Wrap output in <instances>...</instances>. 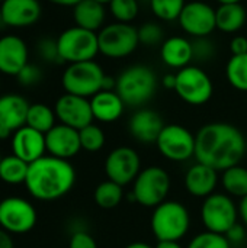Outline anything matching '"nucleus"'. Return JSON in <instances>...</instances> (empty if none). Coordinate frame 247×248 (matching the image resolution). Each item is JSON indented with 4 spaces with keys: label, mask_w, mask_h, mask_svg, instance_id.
<instances>
[{
    "label": "nucleus",
    "mask_w": 247,
    "mask_h": 248,
    "mask_svg": "<svg viewBox=\"0 0 247 248\" xmlns=\"http://www.w3.org/2000/svg\"><path fill=\"white\" fill-rule=\"evenodd\" d=\"M36 54L45 62H63L61 61V57H60V52H58L57 39H52V38H41L36 42Z\"/></svg>",
    "instance_id": "e433bc0d"
},
{
    "label": "nucleus",
    "mask_w": 247,
    "mask_h": 248,
    "mask_svg": "<svg viewBox=\"0 0 247 248\" xmlns=\"http://www.w3.org/2000/svg\"><path fill=\"white\" fill-rule=\"evenodd\" d=\"M154 248H183L179 241H159Z\"/></svg>",
    "instance_id": "49530a36"
},
{
    "label": "nucleus",
    "mask_w": 247,
    "mask_h": 248,
    "mask_svg": "<svg viewBox=\"0 0 247 248\" xmlns=\"http://www.w3.org/2000/svg\"><path fill=\"white\" fill-rule=\"evenodd\" d=\"M90 106L96 121L111 124L121 118L125 103L115 90H100L90 99Z\"/></svg>",
    "instance_id": "5701e85b"
},
{
    "label": "nucleus",
    "mask_w": 247,
    "mask_h": 248,
    "mask_svg": "<svg viewBox=\"0 0 247 248\" xmlns=\"http://www.w3.org/2000/svg\"><path fill=\"white\" fill-rule=\"evenodd\" d=\"M109 10L118 22L130 23L137 17L140 7L137 0H112L109 3Z\"/></svg>",
    "instance_id": "72a5a7b5"
},
{
    "label": "nucleus",
    "mask_w": 247,
    "mask_h": 248,
    "mask_svg": "<svg viewBox=\"0 0 247 248\" xmlns=\"http://www.w3.org/2000/svg\"><path fill=\"white\" fill-rule=\"evenodd\" d=\"M231 244L227 240L226 235L221 234H215V232H201L198 235H195L188 248H230Z\"/></svg>",
    "instance_id": "f704fd0d"
},
{
    "label": "nucleus",
    "mask_w": 247,
    "mask_h": 248,
    "mask_svg": "<svg viewBox=\"0 0 247 248\" xmlns=\"http://www.w3.org/2000/svg\"><path fill=\"white\" fill-rule=\"evenodd\" d=\"M96 1H99V3H102V4H109L112 0H96Z\"/></svg>",
    "instance_id": "3c124183"
},
{
    "label": "nucleus",
    "mask_w": 247,
    "mask_h": 248,
    "mask_svg": "<svg viewBox=\"0 0 247 248\" xmlns=\"http://www.w3.org/2000/svg\"><path fill=\"white\" fill-rule=\"evenodd\" d=\"M230 51L231 55H243L247 54V36H234L230 41Z\"/></svg>",
    "instance_id": "79ce46f5"
},
{
    "label": "nucleus",
    "mask_w": 247,
    "mask_h": 248,
    "mask_svg": "<svg viewBox=\"0 0 247 248\" xmlns=\"http://www.w3.org/2000/svg\"><path fill=\"white\" fill-rule=\"evenodd\" d=\"M247 153L243 132L226 122L204 125L195 135V158L217 171L237 166Z\"/></svg>",
    "instance_id": "f257e3e1"
},
{
    "label": "nucleus",
    "mask_w": 247,
    "mask_h": 248,
    "mask_svg": "<svg viewBox=\"0 0 247 248\" xmlns=\"http://www.w3.org/2000/svg\"><path fill=\"white\" fill-rule=\"evenodd\" d=\"M150 225L157 241H181L191 228V214L183 203L165 201L154 208Z\"/></svg>",
    "instance_id": "7ed1b4c3"
},
{
    "label": "nucleus",
    "mask_w": 247,
    "mask_h": 248,
    "mask_svg": "<svg viewBox=\"0 0 247 248\" xmlns=\"http://www.w3.org/2000/svg\"><path fill=\"white\" fill-rule=\"evenodd\" d=\"M218 183V171L202 163L191 166L185 174V189L195 198H208L214 193Z\"/></svg>",
    "instance_id": "4be33fe9"
},
{
    "label": "nucleus",
    "mask_w": 247,
    "mask_h": 248,
    "mask_svg": "<svg viewBox=\"0 0 247 248\" xmlns=\"http://www.w3.org/2000/svg\"><path fill=\"white\" fill-rule=\"evenodd\" d=\"M215 55V45L208 36L195 38L192 41V57L194 60H198L201 62L213 60Z\"/></svg>",
    "instance_id": "4c0bfd02"
},
{
    "label": "nucleus",
    "mask_w": 247,
    "mask_h": 248,
    "mask_svg": "<svg viewBox=\"0 0 247 248\" xmlns=\"http://www.w3.org/2000/svg\"><path fill=\"white\" fill-rule=\"evenodd\" d=\"M226 76L231 87L247 92V54L231 55L226 67Z\"/></svg>",
    "instance_id": "7c9ffc66"
},
{
    "label": "nucleus",
    "mask_w": 247,
    "mask_h": 248,
    "mask_svg": "<svg viewBox=\"0 0 247 248\" xmlns=\"http://www.w3.org/2000/svg\"><path fill=\"white\" fill-rule=\"evenodd\" d=\"M0 248H15L10 234L3 228H0Z\"/></svg>",
    "instance_id": "37998d69"
},
{
    "label": "nucleus",
    "mask_w": 247,
    "mask_h": 248,
    "mask_svg": "<svg viewBox=\"0 0 247 248\" xmlns=\"http://www.w3.org/2000/svg\"><path fill=\"white\" fill-rule=\"evenodd\" d=\"M157 90V77L147 65H132L116 78L115 92L125 105L137 108L147 103Z\"/></svg>",
    "instance_id": "20e7f679"
},
{
    "label": "nucleus",
    "mask_w": 247,
    "mask_h": 248,
    "mask_svg": "<svg viewBox=\"0 0 247 248\" xmlns=\"http://www.w3.org/2000/svg\"><path fill=\"white\" fill-rule=\"evenodd\" d=\"M239 208L227 193H213L204 199L201 219L207 231L226 235L237 224Z\"/></svg>",
    "instance_id": "6e6552de"
},
{
    "label": "nucleus",
    "mask_w": 247,
    "mask_h": 248,
    "mask_svg": "<svg viewBox=\"0 0 247 248\" xmlns=\"http://www.w3.org/2000/svg\"><path fill=\"white\" fill-rule=\"evenodd\" d=\"M42 9L38 0H4L1 3L3 23L10 28H26L35 25Z\"/></svg>",
    "instance_id": "6ab92c4d"
},
{
    "label": "nucleus",
    "mask_w": 247,
    "mask_h": 248,
    "mask_svg": "<svg viewBox=\"0 0 247 248\" xmlns=\"http://www.w3.org/2000/svg\"><path fill=\"white\" fill-rule=\"evenodd\" d=\"M76 183V170L68 160L44 155L29 164L25 180L29 195L42 202L66 196Z\"/></svg>",
    "instance_id": "f03ea898"
},
{
    "label": "nucleus",
    "mask_w": 247,
    "mask_h": 248,
    "mask_svg": "<svg viewBox=\"0 0 247 248\" xmlns=\"http://www.w3.org/2000/svg\"><path fill=\"white\" fill-rule=\"evenodd\" d=\"M45 134L25 125L12 135V154L28 164L45 155Z\"/></svg>",
    "instance_id": "a211bd4d"
},
{
    "label": "nucleus",
    "mask_w": 247,
    "mask_h": 248,
    "mask_svg": "<svg viewBox=\"0 0 247 248\" xmlns=\"http://www.w3.org/2000/svg\"><path fill=\"white\" fill-rule=\"evenodd\" d=\"M125 248H154V247L148 246L147 243H140V241H137V243H131V244H128Z\"/></svg>",
    "instance_id": "09e8293b"
},
{
    "label": "nucleus",
    "mask_w": 247,
    "mask_h": 248,
    "mask_svg": "<svg viewBox=\"0 0 247 248\" xmlns=\"http://www.w3.org/2000/svg\"><path fill=\"white\" fill-rule=\"evenodd\" d=\"M105 4L96 0H82L73 7V19L76 26L96 32L105 22Z\"/></svg>",
    "instance_id": "393cba45"
},
{
    "label": "nucleus",
    "mask_w": 247,
    "mask_h": 248,
    "mask_svg": "<svg viewBox=\"0 0 247 248\" xmlns=\"http://www.w3.org/2000/svg\"><path fill=\"white\" fill-rule=\"evenodd\" d=\"M163 29L159 23L154 22H146L138 28V39L140 44L146 45V46H153V45H159L163 44Z\"/></svg>",
    "instance_id": "c9c22d12"
},
{
    "label": "nucleus",
    "mask_w": 247,
    "mask_h": 248,
    "mask_svg": "<svg viewBox=\"0 0 247 248\" xmlns=\"http://www.w3.org/2000/svg\"><path fill=\"white\" fill-rule=\"evenodd\" d=\"M48 1L52 3V4H57V6H71V7H74L82 0H48Z\"/></svg>",
    "instance_id": "de8ad7c7"
},
{
    "label": "nucleus",
    "mask_w": 247,
    "mask_h": 248,
    "mask_svg": "<svg viewBox=\"0 0 247 248\" xmlns=\"http://www.w3.org/2000/svg\"><path fill=\"white\" fill-rule=\"evenodd\" d=\"M122 198H124L122 186L112 180H105V182L99 183L93 192L95 203L102 209L116 208L122 202Z\"/></svg>",
    "instance_id": "c85d7f7f"
},
{
    "label": "nucleus",
    "mask_w": 247,
    "mask_h": 248,
    "mask_svg": "<svg viewBox=\"0 0 247 248\" xmlns=\"http://www.w3.org/2000/svg\"><path fill=\"white\" fill-rule=\"evenodd\" d=\"M227 240L230 241V244L236 246V244H240L246 240V230H245V225H240V224H236L234 227H231L229 230V232L226 234Z\"/></svg>",
    "instance_id": "a19ab883"
},
{
    "label": "nucleus",
    "mask_w": 247,
    "mask_h": 248,
    "mask_svg": "<svg viewBox=\"0 0 247 248\" xmlns=\"http://www.w3.org/2000/svg\"><path fill=\"white\" fill-rule=\"evenodd\" d=\"M36 211L23 198L10 196L0 202V228L9 234H26L36 225Z\"/></svg>",
    "instance_id": "f8f14e48"
},
{
    "label": "nucleus",
    "mask_w": 247,
    "mask_h": 248,
    "mask_svg": "<svg viewBox=\"0 0 247 248\" xmlns=\"http://www.w3.org/2000/svg\"><path fill=\"white\" fill-rule=\"evenodd\" d=\"M54 112L60 124L71 126L77 131L93 124L90 100L82 96L64 93L55 102Z\"/></svg>",
    "instance_id": "4468645a"
},
{
    "label": "nucleus",
    "mask_w": 247,
    "mask_h": 248,
    "mask_svg": "<svg viewBox=\"0 0 247 248\" xmlns=\"http://www.w3.org/2000/svg\"><path fill=\"white\" fill-rule=\"evenodd\" d=\"M99 52L108 58H125L140 44L138 29L130 23L115 22L102 28L98 33Z\"/></svg>",
    "instance_id": "1a4fd4ad"
},
{
    "label": "nucleus",
    "mask_w": 247,
    "mask_h": 248,
    "mask_svg": "<svg viewBox=\"0 0 247 248\" xmlns=\"http://www.w3.org/2000/svg\"><path fill=\"white\" fill-rule=\"evenodd\" d=\"M156 145L166 160L175 163H183L195 157V135L182 125H165Z\"/></svg>",
    "instance_id": "9b49d317"
},
{
    "label": "nucleus",
    "mask_w": 247,
    "mask_h": 248,
    "mask_svg": "<svg viewBox=\"0 0 247 248\" xmlns=\"http://www.w3.org/2000/svg\"><path fill=\"white\" fill-rule=\"evenodd\" d=\"M153 13L162 20H176L179 19L183 7L185 0H150Z\"/></svg>",
    "instance_id": "473e14b6"
},
{
    "label": "nucleus",
    "mask_w": 247,
    "mask_h": 248,
    "mask_svg": "<svg viewBox=\"0 0 247 248\" xmlns=\"http://www.w3.org/2000/svg\"><path fill=\"white\" fill-rule=\"evenodd\" d=\"M29 164L16 155H7L0 160V180L7 185L25 183Z\"/></svg>",
    "instance_id": "bb28decb"
},
{
    "label": "nucleus",
    "mask_w": 247,
    "mask_h": 248,
    "mask_svg": "<svg viewBox=\"0 0 247 248\" xmlns=\"http://www.w3.org/2000/svg\"><path fill=\"white\" fill-rule=\"evenodd\" d=\"M223 187L229 196L245 198L247 196V169L237 164L223 171Z\"/></svg>",
    "instance_id": "cd10ccee"
},
{
    "label": "nucleus",
    "mask_w": 247,
    "mask_h": 248,
    "mask_svg": "<svg viewBox=\"0 0 247 248\" xmlns=\"http://www.w3.org/2000/svg\"><path fill=\"white\" fill-rule=\"evenodd\" d=\"M165 128V122L162 116L151 109H140L137 110L130 122L128 131L134 140L143 144H156L162 129Z\"/></svg>",
    "instance_id": "412c9836"
},
{
    "label": "nucleus",
    "mask_w": 247,
    "mask_h": 248,
    "mask_svg": "<svg viewBox=\"0 0 247 248\" xmlns=\"http://www.w3.org/2000/svg\"><path fill=\"white\" fill-rule=\"evenodd\" d=\"M0 160H1V157H0Z\"/></svg>",
    "instance_id": "6e6d98bb"
},
{
    "label": "nucleus",
    "mask_w": 247,
    "mask_h": 248,
    "mask_svg": "<svg viewBox=\"0 0 247 248\" xmlns=\"http://www.w3.org/2000/svg\"><path fill=\"white\" fill-rule=\"evenodd\" d=\"M239 217L242 218L245 227L247 228V196L240 199V203H239Z\"/></svg>",
    "instance_id": "c03bdc74"
},
{
    "label": "nucleus",
    "mask_w": 247,
    "mask_h": 248,
    "mask_svg": "<svg viewBox=\"0 0 247 248\" xmlns=\"http://www.w3.org/2000/svg\"><path fill=\"white\" fill-rule=\"evenodd\" d=\"M163 86L169 90H175L176 87V74H166L162 80Z\"/></svg>",
    "instance_id": "a18cd8bd"
},
{
    "label": "nucleus",
    "mask_w": 247,
    "mask_h": 248,
    "mask_svg": "<svg viewBox=\"0 0 247 248\" xmlns=\"http://www.w3.org/2000/svg\"><path fill=\"white\" fill-rule=\"evenodd\" d=\"M178 20L182 29L194 38L208 36L217 28L215 9L205 1L186 3Z\"/></svg>",
    "instance_id": "2eb2a0df"
},
{
    "label": "nucleus",
    "mask_w": 247,
    "mask_h": 248,
    "mask_svg": "<svg viewBox=\"0 0 247 248\" xmlns=\"http://www.w3.org/2000/svg\"><path fill=\"white\" fill-rule=\"evenodd\" d=\"M55 112L49 106L44 103H33L29 106L26 125L42 134H47L51 128L55 126Z\"/></svg>",
    "instance_id": "c756f323"
},
{
    "label": "nucleus",
    "mask_w": 247,
    "mask_h": 248,
    "mask_svg": "<svg viewBox=\"0 0 247 248\" xmlns=\"http://www.w3.org/2000/svg\"><path fill=\"white\" fill-rule=\"evenodd\" d=\"M16 78H17V83L22 84L23 87L35 86V84H38L42 80V70L36 64L28 62L20 70V73L16 76Z\"/></svg>",
    "instance_id": "58836bf2"
},
{
    "label": "nucleus",
    "mask_w": 247,
    "mask_h": 248,
    "mask_svg": "<svg viewBox=\"0 0 247 248\" xmlns=\"http://www.w3.org/2000/svg\"><path fill=\"white\" fill-rule=\"evenodd\" d=\"M57 44L61 61L68 64L90 61L99 52L98 33L80 26L63 31L57 38Z\"/></svg>",
    "instance_id": "0eeeda50"
},
{
    "label": "nucleus",
    "mask_w": 247,
    "mask_h": 248,
    "mask_svg": "<svg viewBox=\"0 0 247 248\" xmlns=\"http://www.w3.org/2000/svg\"><path fill=\"white\" fill-rule=\"evenodd\" d=\"M0 23H3V17H1V3H0Z\"/></svg>",
    "instance_id": "603ef678"
},
{
    "label": "nucleus",
    "mask_w": 247,
    "mask_h": 248,
    "mask_svg": "<svg viewBox=\"0 0 247 248\" xmlns=\"http://www.w3.org/2000/svg\"><path fill=\"white\" fill-rule=\"evenodd\" d=\"M215 22L217 28L226 33H234L240 31L246 22V9L242 3L234 4H220L215 9Z\"/></svg>",
    "instance_id": "a878e982"
},
{
    "label": "nucleus",
    "mask_w": 247,
    "mask_h": 248,
    "mask_svg": "<svg viewBox=\"0 0 247 248\" xmlns=\"http://www.w3.org/2000/svg\"><path fill=\"white\" fill-rule=\"evenodd\" d=\"M176 94L188 105H205L214 93L210 76L195 65H188L176 73Z\"/></svg>",
    "instance_id": "9d476101"
},
{
    "label": "nucleus",
    "mask_w": 247,
    "mask_h": 248,
    "mask_svg": "<svg viewBox=\"0 0 247 248\" xmlns=\"http://www.w3.org/2000/svg\"><path fill=\"white\" fill-rule=\"evenodd\" d=\"M3 1H4V0H0V3H3Z\"/></svg>",
    "instance_id": "5fc2aeb1"
},
{
    "label": "nucleus",
    "mask_w": 247,
    "mask_h": 248,
    "mask_svg": "<svg viewBox=\"0 0 247 248\" xmlns=\"http://www.w3.org/2000/svg\"><path fill=\"white\" fill-rule=\"evenodd\" d=\"M45 145L49 155L63 160L76 157L82 150L79 131L63 124L55 125L45 134Z\"/></svg>",
    "instance_id": "f3484780"
},
{
    "label": "nucleus",
    "mask_w": 247,
    "mask_h": 248,
    "mask_svg": "<svg viewBox=\"0 0 247 248\" xmlns=\"http://www.w3.org/2000/svg\"><path fill=\"white\" fill-rule=\"evenodd\" d=\"M141 171V160L138 153L131 147H116L105 160V173L108 180H112L122 187L134 183Z\"/></svg>",
    "instance_id": "ddd939ff"
},
{
    "label": "nucleus",
    "mask_w": 247,
    "mask_h": 248,
    "mask_svg": "<svg viewBox=\"0 0 247 248\" xmlns=\"http://www.w3.org/2000/svg\"><path fill=\"white\" fill-rule=\"evenodd\" d=\"M105 73L102 67L90 61L73 62L64 70L61 77V84L66 93L82 96V97H93L96 93L102 90Z\"/></svg>",
    "instance_id": "423d86ee"
},
{
    "label": "nucleus",
    "mask_w": 247,
    "mask_h": 248,
    "mask_svg": "<svg viewBox=\"0 0 247 248\" xmlns=\"http://www.w3.org/2000/svg\"><path fill=\"white\" fill-rule=\"evenodd\" d=\"M28 100L15 93L0 96V138L13 135L19 128L26 125V116L29 110Z\"/></svg>",
    "instance_id": "dca6fc26"
},
{
    "label": "nucleus",
    "mask_w": 247,
    "mask_h": 248,
    "mask_svg": "<svg viewBox=\"0 0 247 248\" xmlns=\"http://www.w3.org/2000/svg\"><path fill=\"white\" fill-rule=\"evenodd\" d=\"M160 57L163 62L173 68H185L194 60L192 42L182 36L167 38L160 48Z\"/></svg>",
    "instance_id": "b1692460"
},
{
    "label": "nucleus",
    "mask_w": 247,
    "mask_h": 248,
    "mask_svg": "<svg viewBox=\"0 0 247 248\" xmlns=\"http://www.w3.org/2000/svg\"><path fill=\"white\" fill-rule=\"evenodd\" d=\"M220 4H234V3H240L242 0H217Z\"/></svg>",
    "instance_id": "8fccbe9b"
},
{
    "label": "nucleus",
    "mask_w": 247,
    "mask_h": 248,
    "mask_svg": "<svg viewBox=\"0 0 247 248\" xmlns=\"http://www.w3.org/2000/svg\"><path fill=\"white\" fill-rule=\"evenodd\" d=\"M80 135V144H82V150L89 151V153H98L103 148L106 137L105 132L100 126L90 124L84 128H82L79 131Z\"/></svg>",
    "instance_id": "2f4dec72"
},
{
    "label": "nucleus",
    "mask_w": 247,
    "mask_h": 248,
    "mask_svg": "<svg viewBox=\"0 0 247 248\" xmlns=\"http://www.w3.org/2000/svg\"><path fill=\"white\" fill-rule=\"evenodd\" d=\"M170 185V176L165 169L146 167L132 183V201L144 208H156L166 201Z\"/></svg>",
    "instance_id": "39448f33"
},
{
    "label": "nucleus",
    "mask_w": 247,
    "mask_h": 248,
    "mask_svg": "<svg viewBox=\"0 0 247 248\" xmlns=\"http://www.w3.org/2000/svg\"><path fill=\"white\" fill-rule=\"evenodd\" d=\"M28 64V46L25 41L16 35H4L0 38V73L6 76H17Z\"/></svg>",
    "instance_id": "aec40b11"
},
{
    "label": "nucleus",
    "mask_w": 247,
    "mask_h": 248,
    "mask_svg": "<svg viewBox=\"0 0 247 248\" xmlns=\"http://www.w3.org/2000/svg\"><path fill=\"white\" fill-rule=\"evenodd\" d=\"M230 248H239V247H236V246H231V247Z\"/></svg>",
    "instance_id": "864d4df0"
},
{
    "label": "nucleus",
    "mask_w": 247,
    "mask_h": 248,
    "mask_svg": "<svg viewBox=\"0 0 247 248\" xmlns=\"http://www.w3.org/2000/svg\"><path fill=\"white\" fill-rule=\"evenodd\" d=\"M68 248H98L95 238L84 230L74 231L70 237Z\"/></svg>",
    "instance_id": "ea45409f"
}]
</instances>
